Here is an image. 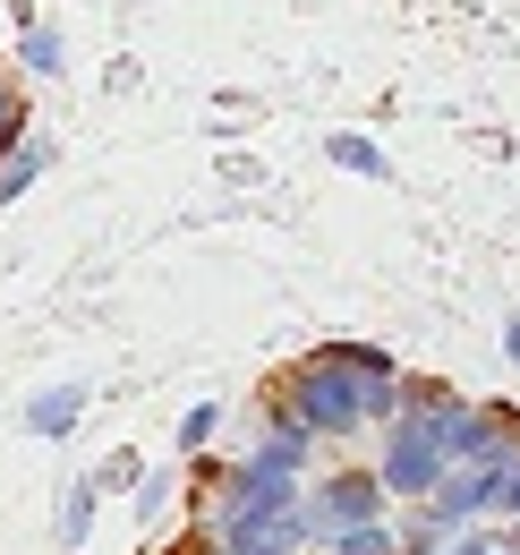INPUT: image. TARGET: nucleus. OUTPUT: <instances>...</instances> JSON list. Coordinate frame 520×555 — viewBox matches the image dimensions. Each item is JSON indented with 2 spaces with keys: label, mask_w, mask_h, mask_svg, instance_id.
Instances as JSON below:
<instances>
[{
  "label": "nucleus",
  "mask_w": 520,
  "mask_h": 555,
  "mask_svg": "<svg viewBox=\"0 0 520 555\" xmlns=\"http://www.w3.org/2000/svg\"><path fill=\"white\" fill-rule=\"evenodd\" d=\"M376 487H385V504H427L435 479H444V453H435V427H410V418H385V436H376Z\"/></svg>",
  "instance_id": "nucleus-3"
},
{
  "label": "nucleus",
  "mask_w": 520,
  "mask_h": 555,
  "mask_svg": "<svg viewBox=\"0 0 520 555\" xmlns=\"http://www.w3.org/2000/svg\"><path fill=\"white\" fill-rule=\"evenodd\" d=\"M504 350H512V376H520V308L504 317Z\"/></svg>",
  "instance_id": "nucleus-17"
},
{
  "label": "nucleus",
  "mask_w": 520,
  "mask_h": 555,
  "mask_svg": "<svg viewBox=\"0 0 520 555\" xmlns=\"http://www.w3.org/2000/svg\"><path fill=\"white\" fill-rule=\"evenodd\" d=\"M325 163L359 171V180H392V154L376 138H359V129H333V138H325Z\"/></svg>",
  "instance_id": "nucleus-9"
},
{
  "label": "nucleus",
  "mask_w": 520,
  "mask_h": 555,
  "mask_svg": "<svg viewBox=\"0 0 520 555\" xmlns=\"http://www.w3.org/2000/svg\"><path fill=\"white\" fill-rule=\"evenodd\" d=\"M52 163H61V154H52V138L9 145V154H0V206H17V197H26V189H35L43 171H52Z\"/></svg>",
  "instance_id": "nucleus-7"
},
{
  "label": "nucleus",
  "mask_w": 520,
  "mask_h": 555,
  "mask_svg": "<svg viewBox=\"0 0 520 555\" xmlns=\"http://www.w3.org/2000/svg\"><path fill=\"white\" fill-rule=\"evenodd\" d=\"M222 436V402H196L188 418H180V436H171V462H188V453H205Z\"/></svg>",
  "instance_id": "nucleus-14"
},
{
  "label": "nucleus",
  "mask_w": 520,
  "mask_h": 555,
  "mask_svg": "<svg viewBox=\"0 0 520 555\" xmlns=\"http://www.w3.org/2000/svg\"><path fill=\"white\" fill-rule=\"evenodd\" d=\"M486 495H495V470H444L418 513H427V521L444 530V547H453V539H469V530H486Z\"/></svg>",
  "instance_id": "nucleus-4"
},
{
  "label": "nucleus",
  "mask_w": 520,
  "mask_h": 555,
  "mask_svg": "<svg viewBox=\"0 0 520 555\" xmlns=\"http://www.w3.org/2000/svg\"><path fill=\"white\" fill-rule=\"evenodd\" d=\"M171 495H180V462H145V470H136V521H145V530H162Z\"/></svg>",
  "instance_id": "nucleus-10"
},
{
  "label": "nucleus",
  "mask_w": 520,
  "mask_h": 555,
  "mask_svg": "<svg viewBox=\"0 0 520 555\" xmlns=\"http://www.w3.org/2000/svg\"><path fill=\"white\" fill-rule=\"evenodd\" d=\"M367 521H392L385 487L367 462H341V470H316V479L299 487V513H290V530L308 539V555H325L341 530H367Z\"/></svg>",
  "instance_id": "nucleus-2"
},
{
  "label": "nucleus",
  "mask_w": 520,
  "mask_h": 555,
  "mask_svg": "<svg viewBox=\"0 0 520 555\" xmlns=\"http://www.w3.org/2000/svg\"><path fill=\"white\" fill-rule=\"evenodd\" d=\"M9 17H17V35H26V26H35V0H9Z\"/></svg>",
  "instance_id": "nucleus-18"
},
{
  "label": "nucleus",
  "mask_w": 520,
  "mask_h": 555,
  "mask_svg": "<svg viewBox=\"0 0 520 555\" xmlns=\"http://www.w3.org/2000/svg\"><path fill=\"white\" fill-rule=\"evenodd\" d=\"M26 138H35V94H26L17 77H0V154L26 145Z\"/></svg>",
  "instance_id": "nucleus-12"
},
{
  "label": "nucleus",
  "mask_w": 520,
  "mask_h": 555,
  "mask_svg": "<svg viewBox=\"0 0 520 555\" xmlns=\"http://www.w3.org/2000/svg\"><path fill=\"white\" fill-rule=\"evenodd\" d=\"M94 513H103V487H94V479H68V487H61V521H52V539H61V547H86V539H94Z\"/></svg>",
  "instance_id": "nucleus-8"
},
{
  "label": "nucleus",
  "mask_w": 520,
  "mask_h": 555,
  "mask_svg": "<svg viewBox=\"0 0 520 555\" xmlns=\"http://www.w3.org/2000/svg\"><path fill=\"white\" fill-rule=\"evenodd\" d=\"M86 402H94V385H35V402H26V436L35 444H61V436H77V418H86Z\"/></svg>",
  "instance_id": "nucleus-5"
},
{
  "label": "nucleus",
  "mask_w": 520,
  "mask_h": 555,
  "mask_svg": "<svg viewBox=\"0 0 520 555\" xmlns=\"http://www.w3.org/2000/svg\"><path fill=\"white\" fill-rule=\"evenodd\" d=\"M308 453H316V436H308V427H299V418H264V444H257V462H273V470H282V479H308Z\"/></svg>",
  "instance_id": "nucleus-6"
},
{
  "label": "nucleus",
  "mask_w": 520,
  "mask_h": 555,
  "mask_svg": "<svg viewBox=\"0 0 520 555\" xmlns=\"http://www.w3.org/2000/svg\"><path fill=\"white\" fill-rule=\"evenodd\" d=\"M444 555H512V539H504V530H469V539H453Z\"/></svg>",
  "instance_id": "nucleus-16"
},
{
  "label": "nucleus",
  "mask_w": 520,
  "mask_h": 555,
  "mask_svg": "<svg viewBox=\"0 0 520 555\" xmlns=\"http://www.w3.org/2000/svg\"><path fill=\"white\" fill-rule=\"evenodd\" d=\"M17 61H26L35 77H61V69H68V52H61V26H52V17H35V26L17 35Z\"/></svg>",
  "instance_id": "nucleus-11"
},
{
  "label": "nucleus",
  "mask_w": 520,
  "mask_h": 555,
  "mask_svg": "<svg viewBox=\"0 0 520 555\" xmlns=\"http://www.w3.org/2000/svg\"><path fill=\"white\" fill-rule=\"evenodd\" d=\"M0 77H9V69H0Z\"/></svg>",
  "instance_id": "nucleus-20"
},
{
  "label": "nucleus",
  "mask_w": 520,
  "mask_h": 555,
  "mask_svg": "<svg viewBox=\"0 0 520 555\" xmlns=\"http://www.w3.org/2000/svg\"><path fill=\"white\" fill-rule=\"evenodd\" d=\"M486 521H495L504 539H520V462H512V470H495V495H486Z\"/></svg>",
  "instance_id": "nucleus-15"
},
{
  "label": "nucleus",
  "mask_w": 520,
  "mask_h": 555,
  "mask_svg": "<svg viewBox=\"0 0 520 555\" xmlns=\"http://www.w3.org/2000/svg\"><path fill=\"white\" fill-rule=\"evenodd\" d=\"M392 393H401V359H392L385 343H316L290 376H282V402H273V411L299 418L316 444H333V436L385 427Z\"/></svg>",
  "instance_id": "nucleus-1"
},
{
  "label": "nucleus",
  "mask_w": 520,
  "mask_h": 555,
  "mask_svg": "<svg viewBox=\"0 0 520 555\" xmlns=\"http://www.w3.org/2000/svg\"><path fill=\"white\" fill-rule=\"evenodd\" d=\"M512 555H520V539H512Z\"/></svg>",
  "instance_id": "nucleus-19"
},
{
  "label": "nucleus",
  "mask_w": 520,
  "mask_h": 555,
  "mask_svg": "<svg viewBox=\"0 0 520 555\" xmlns=\"http://www.w3.org/2000/svg\"><path fill=\"white\" fill-rule=\"evenodd\" d=\"M385 530H392V555H444V530H435L418 504H410L401 521H385Z\"/></svg>",
  "instance_id": "nucleus-13"
}]
</instances>
